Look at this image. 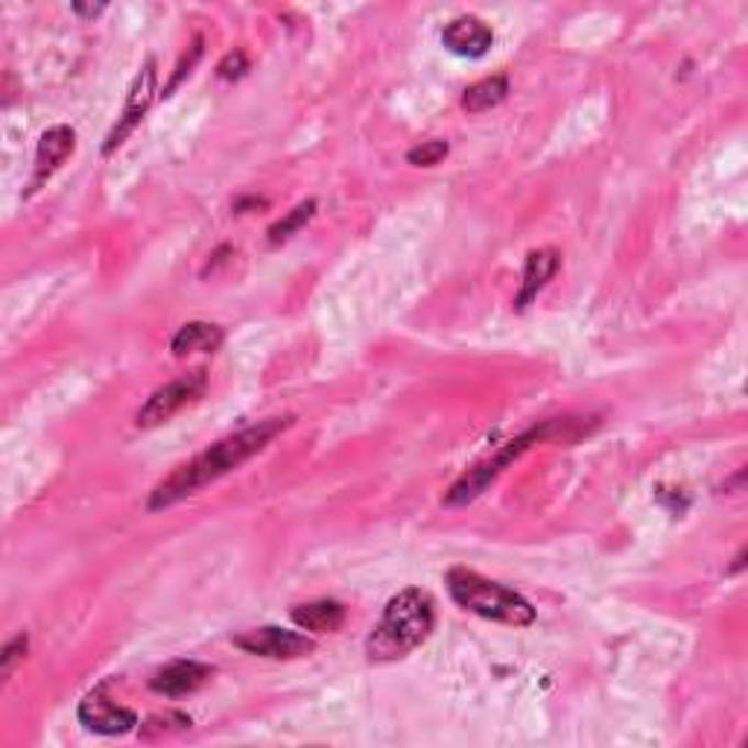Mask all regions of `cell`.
Here are the masks:
<instances>
[{"mask_svg": "<svg viewBox=\"0 0 748 748\" xmlns=\"http://www.w3.org/2000/svg\"><path fill=\"white\" fill-rule=\"evenodd\" d=\"M290 424H293V418L284 415V418H267V422L252 424L246 431L225 436V439H220L208 450L193 456L190 462L179 465L176 471L167 473L153 489L147 506L158 512V509H167L172 503H179V500L190 498V494H197L199 489H205L211 482L223 480L225 473L237 471L243 462H249L252 456L267 448L269 442L276 439L278 433H284Z\"/></svg>", "mask_w": 748, "mask_h": 748, "instance_id": "1", "label": "cell"}, {"mask_svg": "<svg viewBox=\"0 0 748 748\" xmlns=\"http://www.w3.org/2000/svg\"><path fill=\"white\" fill-rule=\"evenodd\" d=\"M436 611L433 600L418 588H406L387 602L380 623L371 628L366 652L371 661H398L431 637Z\"/></svg>", "mask_w": 748, "mask_h": 748, "instance_id": "2", "label": "cell"}, {"mask_svg": "<svg viewBox=\"0 0 748 748\" xmlns=\"http://www.w3.org/2000/svg\"><path fill=\"white\" fill-rule=\"evenodd\" d=\"M448 591L459 609L480 614L494 623H506V626H533L535 609L524 596L512 591V588L491 582V579L473 573V570L454 568L448 573Z\"/></svg>", "mask_w": 748, "mask_h": 748, "instance_id": "3", "label": "cell"}, {"mask_svg": "<svg viewBox=\"0 0 748 748\" xmlns=\"http://www.w3.org/2000/svg\"><path fill=\"white\" fill-rule=\"evenodd\" d=\"M205 389H208L205 369L181 375V378L164 383L161 389H155L147 404L141 406L138 415H135V424H138L141 431H153L158 424H167L172 415H179L185 406L205 395Z\"/></svg>", "mask_w": 748, "mask_h": 748, "instance_id": "4", "label": "cell"}, {"mask_svg": "<svg viewBox=\"0 0 748 748\" xmlns=\"http://www.w3.org/2000/svg\"><path fill=\"white\" fill-rule=\"evenodd\" d=\"M155 100V59L144 62V68L138 70V77L132 82L130 94H126V105H123L121 118L114 123V130L109 132V138L103 144V155H112L121 147L123 141L130 138L135 126L144 121V114L149 112V105Z\"/></svg>", "mask_w": 748, "mask_h": 748, "instance_id": "5", "label": "cell"}, {"mask_svg": "<svg viewBox=\"0 0 748 748\" xmlns=\"http://www.w3.org/2000/svg\"><path fill=\"white\" fill-rule=\"evenodd\" d=\"M234 646H241L243 652L264 655V658H278V661H293V658H304L316 649V644L310 637L299 635V632H287V628H255V632H243L234 637Z\"/></svg>", "mask_w": 748, "mask_h": 748, "instance_id": "6", "label": "cell"}, {"mask_svg": "<svg viewBox=\"0 0 748 748\" xmlns=\"http://www.w3.org/2000/svg\"><path fill=\"white\" fill-rule=\"evenodd\" d=\"M79 723L86 725L88 732L105 734V737H118V734H130L138 725V714L130 707L118 705L114 699L105 696V688L91 690L82 702H79Z\"/></svg>", "mask_w": 748, "mask_h": 748, "instance_id": "7", "label": "cell"}, {"mask_svg": "<svg viewBox=\"0 0 748 748\" xmlns=\"http://www.w3.org/2000/svg\"><path fill=\"white\" fill-rule=\"evenodd\" d=\"M442 44H445L450 53H456V56H465V59H480V56H485V53L491 51V44H494V33H491V26L485 24V21H480V18L462 15V18H454V21L445 26V33H442Z\"/></svg>", "mask_w": 748, "mask_h": 748, "instance_id": "8", "label": "cell"}, {"mask_svg": "<svg viewBox=\"0 0 748 748\" xmlns=\"http://www.w3.org/2000/svg\"><path fill=\"white\" fill-rule=\"evenodd\" d=\"M214 676V670L208 663L199 661H172L170 667H164L149 679V688L158 693V696L179 699L188 696V693H197L208 679Z\"/></svg>", "mask_w": 748, "mask_h": 748, "instance_id": "9", "label": "cell"}, {"mask_svg": "<svg viewBox=\"0 0 748 748\" xmlns=\"http://www.w3.org/2000/svg\"><path fill=\"white\" fill-rule=\"evenodd\" d=\"M74 147H77V135H74L70 126H51V130L44 132L42 141H38V149H35V176L30 181V188H42L44 181L51 179L53 172L68 161Z\"/></svg>", "mask_w": 748, "mask_h": 748, "instance_id": "10", "label": "cell"}, {"mask_svg": "<svg viewBox=\"0 0 748 748\" xmlns=\"http://www.w3.org/2000/svg\"><path fill=\"white\" fill-rule=\"evenodd\" d=\"M345 611L343 602L336 600H316L304 602V605H295L293 609V623L304 632H313V635H331V632H339L345 626Z\"/></svg>", "mask_w": 748, "mask_h": 748, "instance_id": "11", "label": "cell"}, {"mask_svg": "<svg viewBox=\"0 0 748 748\" xmlns=\"http://www.w3.org/2000/svg\"><path fill=\"white\" fill-rule=\"evenodd\" d=\"M561 258L556 249H535L526 255L524 264V284H521V293H517V310H524L535 295L542 293L547 281L556 276Z\"/></svg>", "mask_w": 748, "mask_h": 748, "instance_id": "12", "label": "cell"}, {"mask_svg": "<svg viewBox=\"0 0 748 748\" xmlns=\"http://www.w3.org/2000/svg\"><path fill=\"white\" fill-rule=\"evenodd\" d=\"M225 334L220 325H211V322H188L181 325L172 336V354L176 357H188V354H211L223 345Z\"/></svg>", "mask_w": 748, "mask_h": 748, "instance_id": "13", "label": "cell"}, {"mask_svg": "<svg viewBox=\"0 0 748 748\" xmlns=\"http://www.w3.org/2000/svg\"><path fill=\"white\" fill-rule=\"evenodd\" d=\"M503 471H506V468H503L498 459H489V462L477 465V468H471V471L465 473V477H459V480L450 485V491L445 494V503H448V506H465V503H471V500L480 498L482 491L489 489L491 482L498 480Z\"/></svg>", "mask_w": 748, "mask_h": 748, "instance_id": "14", "label": "cell"}, {"mask_svg": "<svg viewBox=\"0 0 748 748\" xmlns=\"http://www.w3.org/2000/svg\"><path fill=\"white\" fill-rule=\"evenodd\" d=\"M506 94H509V79L503 77V74H498V77L473 82V86L465 91L462 105H465V112L482 114V112H491V109H498V105L506 100Z\"/></svg>", "mask_w": 748, "mask_h": 748, "instance_id": "15", "label": "cell"}, {"mask_svg": "<svg viewBox=\"0 0 748 748\" xmlns=\"http://www.w3.org/2000/svg\"><path fill=\"white\" fill-rule=\"evenodd\" d=\"M313 214H316V199H308V202H301V205H295L290 214L284 216V220H278L272 228H269V243L272 246H278V243L290 241L299 228H304V225L313 220Z\"/></svg>", "mask_w": 748, "mask_h": 748, "instance_id": "16", "label": "cell"}, {"mask_svg": "<svg viewBox=\"0 0 748 748\" xmlns=\"http://www.w3.org/2000/svg\"><path fill=\"white\" fill-rule=\"evenodd\" d=\"M448 153L450 147L445 141H424V144H418V147L406 153V161L415 164V167H433V164H439Z\"/></svg>", "mask_w": 748, "mask_h": 748, "instance_id": "17", "label": "cell"}, {"mask_svg": "<svg viewBox=\"0 0 748 748\" xmlns=\"http://www.w3.org/2000/svg\"><path fill=\"white\" fill-rule=\"evenodd\" d=\"M190 728V716H185L181 711H167V714H155L144 723V734L149 732H185Z\"/></svg>", "mask_w": 748, "mask_h": 748, "instance_id": "18", "label": "cell"}, {"mask_svg": "<svg viewBox=\"0 0 748 748\" xmlns=\"http://www.w3.org/2000/svg\"><path fill=\"white\" fill-rule=\"evenodd\" d=\"M24 655H26V635L21 632L15 640H9V644L3 646V655H0V676L9 679V672L15 670V663L21 661Z\"/></svg>", "mask_w": 748, "mask_h": 748, "instance_id": "19", "label": "cell"}, {"mask_svg": "<svg viewBox=\"0 0 748 748\" xmlns=\"http://www.w3.org/2000/svg\"><path fill=\"white\" fill-rule=\"evenodd\" d=\"M246 70H249V59H246V53H243V51L228 53V56H225V59L216 65V74H220V79H241Z\"/></svg>", "mask_w": 748, "mask_h": 748, "instance_id": "20", "label": "cell"}, {"mask_svg": "<svg viewBox=\"0 0 748 748\" xmlns=\"http://www.w3.org/2000/svg\"><path fill=\"white\" fill-rule=\"evenodd\" d=\"M199 56H202V38H197V42H193V47H190V56H185V59L179 62V68H176V74H172V79H170V86L164 88V97L170 94L172 88L179 86L181 79H185V74H190V68L197 65Z\"/></svg>", "mask_w": 748, "mask_h": 748, "instance_id": "21", "label": "cell"}, {"mask_svg": "<svg viewBox=\"0 0 748 748\" xmlns=\"http://www.w3.org/2000/svg\"><path fill=\"white\" fill-rule=\"evenodd\" d=\"M74 12L77 15H82V18H97L100 12H105V3H74Z\"/></svg>", "mask_w": 748, "mask_h": 748, "instance_id": "22", "label": "cell"}]
</instances>
